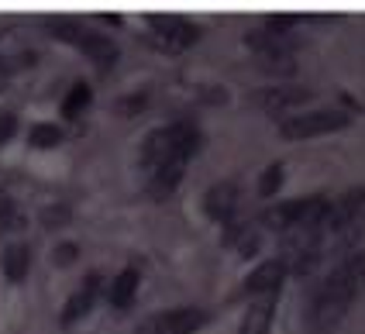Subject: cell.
Masks as SVG:
<instances>
[{"label":"cell","mask_w":365,"mask_h":334,"mask_svg":"<svg viewBox=\"0 0 365 334\" xmlns=\"http://www.w3.org/2000/svg\"><path fill=\"white\" fill-rule=\"evenodd\" d=\"M28 269H31V249H28L24 241L7 245V249H4V276H7L11 283H24Z\"/></svg>","instance_id":"obj_13"},{"label":"cell","mask_w":365,"mask_h":334,"mask_svg":"<svg viewBox=\"0 0 365 334\" xmlns=\"http://www.w3.org/2000/svg\"><path fill=\"white\" fill-rule=\"evenodd\" d=\"M86 107H90V86L76 83L73 90H69V97L62 100V118H69V121H73V118H80Z\"/></svg>","instance_id":"obj_16"},{"label":"cell","mask_w":365,"mask_h":334,"mask_svg":"<svg viewBox=\"0 0 365 334\" xmlns=\"http://www.w3.org/2000/svg\"><path fill=\"white\" fill-rule=\"evenodd\" d=\"M14 228H21V214H18V207L7 200V197H0V238L4 234H11Z\"/></svg>","instance_id":"obj_19"},{"label":"cell","mask_w":365,"mask_h":334,"mask_svg":"<svg viewBox=\"0 0 365 334\" xmlns=\"http://www.w3.org/2000/svg\"><path fill=\"white\" fill-rule=\"evenodd\" d=\"M365 293V251L345 255L327 279L310 293L304 310V324L310 334H327L338 328V320L348 313V307Z\"/></svg>","instance_id":"obj_1"},{"label":"cell","mask_w":365,"mask_h":334,"mask_svg":"<svg viewBox=\"0 0 365 334\" xmlns=\"http://www.w3.org/2000/svg\"><path fill=\"white\" fill-rule=\"evenodd\" d=\"M76 255H80L76 245H59V249H56V266H69Z\"/></svg>","instance_id":"obj_21"},{"label":"cell","mask_w":365,"mask_h":334,"mask_svg":"<svg viewBox=\"0 0 365 334\" xmlns=\"http://www.w3.org/2000/svg\"><path fill=\"white\" fill-rule=\"evenodd\" d=\"M48 31H52V35H59L62 42L76 45V42L83 38V31H86V28H83L80 21H69V18H59V21H52V24H48Z\"/></svg>","instance_id":"obj_18"},{"label":"cell","mask_w":365,"mask_h":334,"mask_svg":"<svg viewBox=\"0 0 365 334\" xmlns=\"http://www.w3.org/2000/svg\"><path fill=\"white\" fill-rule=\"evenodd\" d=\"M210 317L200 307H176V310H163L145 317L135 328V334H197Z\"/></svg>","instance_id":"obj_6"},{"label":"cell","mask_w":365,"mask_h":334,"mask_svg":"<svg viewBox=\"0 0 365 334\" xmlns=\"http://www.w3.org/2000/svg\"><path fill=\"white\" fill-rule=\"evenodd\" d=\"M248 48L255 52V59L262 66V73H272V76H289L297 73V56H293V38L286 31H276V28H255L248 31Z\"/></svg>","instance_id":"obj_3"},{"label":"cell","mask_w":365,"mask_h":334,"mask_svg":"<svg viewBox=\"0 0 365 334\" xmlns=\"http://www.w3.org/2000/svg\"><path fill=\"white\" fill-rule=\"evenodd\" d=\"M197 145H200V135H197L193 125L155 127V131L145 135V142H142V166L148 169V172H155V169H163V166H173V162L186 166V162L193 159Z\"/></svg>","instance_id":"obj_2"},{"label":"cell","mask_w":365,"mask_h":334,"mask_svg":"<svg viewBox=\"0 0 365 334\" xmlns=\"http://www.w3.org/2000/svg\"><path fill=\"white\" fill-rule=\"evenodd\" d=\"M14 135V114H0V145Z\"/></svg>","instance_id":"obj_23"},{"label":"cell","mask_w":365,"mask_h":334,"mask_svg":"<svg viewBox=\"0 0 365 334\" xmlns=\"http://www.w3.org/2000/svg\"><path fill=\"white\" fill-rule=\"evenodd\" d=\"M351 125L348 110H338V107H324V110H314V114H300V118H286L279 125V135L286 142H304V138H314V135H331V131H341V127Z\"/></svg>","instance_id":"obj_5"},{"label":"cell","mask_w":365,"mask_h":334,"mask_svg":"<svg viewBox=\"0 0 365 334\" xmlns=\"http://www.w3.org/2000/svg\"><path fill=\"white\" fill-rule=\"evenodd\" d=\"M28 142L35 148H52L62 142V131L56 125H35L31 127V135H28Z\"/></svg>","instance_id":"obj_17"},{"label":"cell","mask_w":365,"mask_h":334,"mask_svg":"<svg viewBox=\"0 0 365 334\" xmlns=\"http://www.w3.org/2000/svg\"><path fill=\"white\" fill-rule=\"evenodd\" d=\"M238 204H242V187H238L235 179H224V183H217V187H210L207 189V197H203L207 217L227 221V224H231V217L238 214Z\"/></svg>","instance_id":"obj_7"},{"label":"cell","mask_w":365,"mask_h":334,"mask_svg":"<svg viewBox=\"0 0 365 334\" xmlns=\"http://www.w3.org/2000/svg\"><path fill=\"white\" fill-rule=\"evenodd\" d=\"M279 187H283V166L272 162V166L262 172V179H259V193H262V197H272Z\"/></svg>","instance_id":"obj_20"},{"label":"cell","mask_w":365,"mask_h":334,"mask_svg":"<svg viewBox=\"0 0 365 334\" xmlns=\"http://www.w3.org/2000/svg\"><path fill=\"white\" fill-rule=\"evenodd\" d=\"M41 221H45L48 228H52V224H62V221H69V210H66V207H52V210H45V214H41Z\"/></svg>","instance_id":"obj_22"},{"label":"cell","mask_w":365,"mask_h":334,"mask_svg":"<svg viewBox=\"0 0 365 334\" xmlns=\"http://www.w3.org/2000/svg\"><path fill=\"white\" fill-rule=\"evenodd\" d=\"M148 42L163 52H182L200 42V28L176 14H148Z\"/></svg>","instance_id":"obj_4"},{"label":"cell","mask_w":365,"mask_h":334,"mask_svg":"<svg viewBox=\"0 0 365 334\" xmlns=\"http://www.w3.org/2000/svg\"><path fill=\"white\" fill-rule=\"evenodd\" d=\"M286 279V266L279 262V259H269V262H259L255 269L245 276L242 283V296H262V293H279V286H283Z\"/></svg>","instance_id":"obj_8"},{"label":"cell","mask_w":365,"mask_h":334,"mask_svg":"<svg viewBox=\"0 0 365 334\" xmlns=\"http://www.w3.org/2000/svg\"><path fill=\"white\" fill-rule=\"evenodd\" d=\"M276 300H279V293H262V296H252V303H248V310H245V317H242V328H238V334H269V331H272Z\"/></svg>","instance_id":"obj_9"},{"label":"cell","mask_w":365,"mask_h":334,"mask_svg":"<svg viewBox=\"0 0 365 334\" xmlns=\"http://www.w3.org/2000/svg\"><path fill=\"white\" fill-rule=\"evenodd\" d=\"M182 169H186V166H180V162H173V166L155 169V172H152V179H148V193H152V197H169L173 189L180 187Z\"/></svg>","instance_id":"obj_15"},{"label":"cell","mask_w":365,"mask_h":334,"mask_svg":"<svg viewBox=\"0 0 365 334\" xmlns=\"http://www.w3.org/2000/svg\"><path fill=\"white\" fill-rule=\"evenodd\" d=\"M93 59V63L101 66V69H110V66L118 63V45L110 42L107 35H97V31H83V38L76 42Z\"/></svg>","instance_id":"obj_12"},{"label":"cell","mask_w":365,"mask_h":334,"mask_svg":"<svg viewBox=\"0 0 365 334\" xmlns=\"http://www.w3.org/2000/svg\"><path fill=\"white\" fill-rule=\"evenodd\" d=\"M252 97H255V104L262 107V110L279 114L286 107H297V104H304V100H310V90L307 86H272V90H255Z\"/></svg>","instance_id":"obj_11"},{"label":"cell","mask_w":365,"mask_h":334,"mask_svg":"<svg viewBox=\"0 0 365 334\" xmlns=\"http://www.w3.org/2000/svg\"><path fill=\"white\" fill-rule=\"evenodd\" d=\"M97 293H101V276H97V272H90V276L83 279L80 290L69 296V303H66V310H62V324L69 328V324L83 320V317L90 313V307L97 303Z\"/></svg>","instance_id":"obj_10"},{"label":"cell","mask_w":365,"mask_h":334,"mask_svg":"<svg viewBox=\"0 0 365 334\" xmlns=\"http://www.w3.org/2000/svg\"><path fill=\"white\" fill-rule=\"evenodd\" d=\"M135 293H138V269H124L118 272V279L110 283V290H107V300H110V307H131L135 303Z\"/></svg>","instance_id":"obj_14"}]
</instances>
